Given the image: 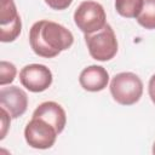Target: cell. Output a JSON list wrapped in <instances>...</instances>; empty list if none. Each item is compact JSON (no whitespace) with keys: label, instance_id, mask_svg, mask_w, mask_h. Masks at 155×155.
Masks as SVG:
<instances>
[{"label":"cell","instance_id":"6da1fadb","mask_svg":"<svg viewBox=\"0 0 155 155\" xmlns=\"http://www.w3.org/2000/svg\"><path fill=\"white\" fill-rule=\"evenodd\" d=\"M29 42L34 53L39 57L53 58L73 45L74 36L62 24L42 19L31 25Z\"/></svg>","mask_w":155,"mask_h":155},{"label":"cell","instance_id":"7a4b0ae2","mask_svg":"<svg viewBox=\"0 0 155 155\" xmlns=\"http://www.w3.org/2000/svg\"><path fill=\"white\" fill-rule=\"evenodd\" d=\"M110 93L119 104L132 105L137 103L143 93V82L138 75L131 71L116 74L110 82Z\"/></svg>","mask_w":155,"mask_h":155},{"label":"cell","instance_id":"3957f363","mask_svg":"<svg viewBox=\"0 0 155 155\" xmlns=\"http://www.w3.org/2000/svg\"><path fill=\"white\" fill-rule=\"evenodd\" d=\"M85 42L91 57L96 61H110L117 52V40L109 24H105L98 31L85 34Z\"/></svg>","mask_w":155,"mask_h":155},{"label":"cell","instance_id":"277c9868","mask_svg":"<svg viewBox=\"0 0 155 155\" xmlns=\"http://www.w3.org/2000/svg\"><path fill=\"white\" fill-rule=\"evenodd\" d=\"M107 16L103 6L96 1H82L74 12L76 27L85 34L101 30L107 24Z\"/></svg>","mask_w":155,"mask_h":155},{"label":"cell","instance_id":"5b68a950","mask_svg":"<svg viewBox=\"0 0 155 155\" xmlns=\"http://www.w3.org/2000/svg\"><path fill=\"white\" fill-rule=\"evenodd\" d=\"M59 133L56 127L41 117L33 116L24 128V138L28 145L35 149L51 148Z\"/></svg>","mask_w":155,"mask_h":155},{"label":"cell","instance_id":"8992f818","mask_svg":"<svg viewBox=\"0 0 155 155\" xmlns=\"http://www.w3.org/2000/svg\"><path fill=\"white\" fill-rule=\"evenodd\" d=\"M21 84L30 92H42L52 84V73L44 64H28L19 71Z\"/></svg>","mask_w":155,"mask_h":155},{"label":"cell","instance_id":"52a82bcc","mask_svg":"<svg viewBox=\"0 0 155 155\" xmlns=\"http://www.w3.org/2000/svg\"><path fill=\"white\" fill-rule=\"evenodd\" d=\"M22 23L13 0H1L0 7V40L11 42L21 34Z\"/></svg>","mask_w":155,"mask_h":155},{"label":"cell","instance_id":"ba28073f","mask_svg":"<svg viewBox=\"0 0 155 155\" xmlns=\"http://www.w3.org/2000/svg\"><path fill=\"white\" fill-rule=\"evenodd\" d=\"M0 105L10 114L12 119H17L27 110L28 96L17 86L2 87L0 91Z\"/></svg>","mask_w":155,"mask_h":155},{"label":"cell","instance_id":"9c48e42d","mask_svg":"<svg viewBox=\"0 0 155 155\" xmlns=\"http://www.w3.org/2000/svg\"><path fill=\"white\" fill-rule=\"evenodd\" d=\"M79 82L84 90L98 92L107 87L109 82V74L107 69L101 65H90L80 73Z\"/></svg>","mask_w":155,"mask_h":155},{"label":"cell","instance_id":"30bf717a","mask_svg":"<svg viewBox=\"0 0 155 155\" xmlns=\"http://www.w3.org/2000/svg\"><path fill=\"white\" fill-rule=\"evenodd\" d=\"M33 116L45 119L46 121H48L51 125L56 127L58 133H61L64 130L65 124H67V115H65L64 109L62 108L61 104L52 102V101L41 103L34 110Z\"/></svg>","mask_w":155,"mask_h":155},{"label":"cell","instance_id":"8fae6325","mask_svg":"<svg viewBox=\"0 0 155 155\" xmlns=\"http://www.w3.org/2000/svg\"><path fill=\"white\" fill-rule=\"evenodd\" d=\"M143 7V0H115L117 13L126 18H137Z\"/></svg>","mask_w":155,"mask_h":155},{"label":"cell","instance_id":"7c38bea8","mask_svg":"<svg viewBox=\"0 0 155 155\" xmlns=\"http://www.w3.org/2000/svg\"><path fill=\"white\" fill-rule=\"evenodd\" d=\"M137 22L145 29H155V0H143V7Z\"/></svg>","mask_w":155,"mask_h":155},{"label":"cell","instance_id":"4fadbf2b","mask_svg":"<svg viewBox=\"0 0 155 155\" xmlns=\"http://www.w3.org/2000/svg\"><path fill=\"white\" fill-rule=\"evenodd\" d=\"M16 74H17V69L15 64L7 61L0 62V85L1 86L11 84L16 78Z\"/></svg>","mask_w":155,"mask_h":155},{"label":"cell","instance_id":"5bb4252c","mask_svg":"<svg viewBox=\"0 0 155 155\" xmlns=\"http://www.w3.org/2000/svg\"><path fill=\"white\" fill-rule=\"evenodd\" d=\"M45 2L53 10H57V11H61V10H65L68 8L73 0H45Z\"/></svg>","mask_w":155,"mask_h":155},{"label":"cell","instance_id":"9a60e30c","mask_svg":"<svg viewBox=\"0 0 155 155\" xmlns=\"http://www.w3.org/2000/svg\"><path fill=\"white\" fill-rule=\"evenodd\" d=\"M10 114L4 109L1 108V126H2V130H1V139H4L5 134H6V131H7V127L10 126Z\"/></svg>","mask_w":155,"mask_h":155},{"label":"cell","instance_id":"2e32d148","mask_svg":"<svg viewBox=\"0 0 155 155\" xmlns=\"http://www.w3.org/2000/svg\"><path fill=\"white\" fill-rule=\"evenodd\" d=\"M148 92H149V97H150L151 102L155 104V74H154V75L150 78V80H149Z\"/></svg>","mask_w":155,"mask_h":155},{"label":"cell","instance_id":"e0dca14e","mask_svg":"<svg viewBox=\"0 0 155 155\" xmlns=\"http://www.w3.org/2000/svg\"><path fill=\"white\" fill-rule=\"evenodd\" d=\"M153 154H155V142H154V144H153Z\"/></svg>","mask_w":155,"mask_h":155}]
</instances>
